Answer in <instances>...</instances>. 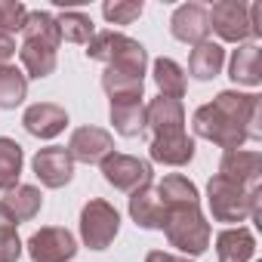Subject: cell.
Returning <instances> with one entry per match:
<instances>
[{
  "label": "cell",
  "mask_w": 262,
  "mask_h": 262,
  "mask_svg": "<svg viewBox=\"0 0 262 262\" xmlns=\"http://www.w3.org/2000/svg\"><path fill=\"white\" fill-rule=\"evenodd\" d=\"M222 65H225V50H222V43H213V40L198 43L191 50V56H188V74L194 80H213V77H219Z\"/></svg>",
  "instance_id": "22"
},
{
  "label": "cell",
  "mask_w": 262,
  "mask_h": 262,
  "mask_svg": "<svg viewBox=\"0 0 262 262\" xmlns=\"http://www.w3.org/2000/svg\"><path fill=\"white\" fill-rule=\"evenodd\" d=\"M259 198L262 188H244L225 176H213L207 182V207L216 222H244V219H259Z\"/></svg>",
  "instance_id": "2"
},
{
  "label": "cell",
  "mask_w": 262,
  "mask_h": 262,
  "mask_svg": "<svg viewBox=\"0 0 262 262\" xmlns=\"http://www.w3.org/2000/svg\"><path fill=\"white\" fill-rule=\"evenodd\" d=\"M0 204L10 210V216H13L16 225H19V222H31V219L40 213V207H43V194H40L37 185H16V188L7 191V198L0 201Z\"/></svg>",
  "instance_id": "23"
},
{
  "label": "cell",
  "mask_w": 262,
  "mask_h": 262,
  "mask_svg": "<svg viewBox=\"0 0 262 262\" xmlns=\"http://www.w3.org/2000/svg\"><path fill=\"white\" fill-rule=\"evenodd\" d=\"M99 170H102V179H105L111 188L126 191V194L139 191L142 185H151V179H155V170H151L148 161L133 158V155H120V151H111V155L99 164Z\"/></svg>",
  "instance_id": "6"
},
{
  "label": "cell",
  "mask_w": 262,
  "mask_h": 262,
  "mask_svg": "<svg viewBox=\"0 0 262 262\" xmlns=\"http://www.w3.org/2000/svg\"><path fill=\"white\" fill-rule=\"evenodd\" d=\"M228 77L241 86H259L262 83V50L256 43H241L231 53Z\"/></svg>",
  "instance_id": "20"
},
{
  "label": "cell",
  "mask_w": 262,
  "mask_h": 262,
  "mask_svg": "<svg viewBox=\"0 0 262 262\" xmlns=\"http://www.w3.org/2000/svg\"><path fill=\"white\" fill-rule=\"evenodd\" d=\"M34 167V176L47 185V188H65L71 179H74V158L68 155V148L62 145H50V148H40L31 161Z\"/></svg>",
  "instance_id": "9"
},
{
  "label": "cell",
  "mask_w": 262,
  "mask_h": 262,
  "mask_svg": "<svg viewBox=\"0 0 262 262\" xmlns=\"http://www.w3.org/2000/svg\"><path fill=\"white\" fill-rule=\"evenodd\" d=\"M216 256L219 262H253L256 256V237L250 228L234 225L216 234Z\"/></svg>",
  "instance_id": "17"
},
{
  "label": "cell",
  "mask_w": 262,
  "mask_h": 262,
  "mask_svg": "<svg viewBox=\"0 0 262 262\" xmlns=\"http://www.w3.org/2000/svg\"><path fill=\"white\" fill-rule=\"evenodd\" d=\"M19 59H22L28 77L43 80V77H50V74L56 71V65H59V47L43 43V40H22Z\"/></svg>",
  "instance_id": "19"
},
{
  "label": "cell",
  "mask_w": 262,
  "mask_h": 262,
  "mask_svg": "<svg viewBox=\"0 0 262 262\" xmlns=\"http://www.w3.org/2000/svg\"><path fill=\"white\" fill-rule=\"evenodd\" d=\"M194 133L225 151L244 148V142L262 139V96L222 90L213 102L194 111Z\"/></svg>",
  "instance_id": "1"
},
{
  "label": "cell",
  "mask_w": 262,
  "mask_h": 262,
  "mask_svg": "<svg viewBox=\"0 0 262 262\" xmlns=\"http://www.w3.org/2000/svg\"><path fill=\"white\" fill-rule=\"evenodd\" d=\"M155 83L161 90V96H173V99H182L185 90H188V74L185 68L176 62V59H155Z\"/></svg>",
  "instance_id": "25"
},
{
  "label": "cell",
  "mask_w": 262,
  "mask_h": 262,
  "mask_svg": "<svg viewBox=\"0 0 262 262\" xmlns=\"http://www.w3.org/2000/svg\"><path fill=\"white\" fill-rule=\"evenodd\" d=\"M185 129V105L182 99L173 96H158L145 105V133L161 136V133H179Z\"/></svg>",
  "instance_id": "13"
},
{
  "label": "cell",
  "mask_w": 262,
  "mask_h": 262,
  "mask_svg": "<svg viewBox=\"0 0 262 262\" xmlns=\"http://www.w3.org/2000/svg\"><path fill=\"white\" fill-rule=\"evenodd\" d=\"M22 126L37 139H56L68 126V111L56 102H34L22 114Z\"/></svg>",
  "instance_id": "14"
},
{
  "label": "cell",
  "mask_w": 262,
  "mask_h": 262,
  "mask_svg": "<svg viewBox=\"0 0 262 262\" xmlns=\"http://www.w3.org/2000/svg\"><path fill=\"white\" fill-rule=\"evenodd\" d=\"M56 25H59V34H62V40H68V43H90V37L96 34V28H93V19L86 16V13H80V10H65V13H59L56 16Z\"/></svg>",
  "instance_id": "28"
},
{
  "label": "cell",
  "mask_w": 262,
  "mask_h": 262,
  "mask_svg": "<svg viewBox=\"0 0 262 262\" xmlns=\"http://www.w3.org/2000/svg\"><path fill=\"white\" fill-rule=\"evenodd\" d=\"M114 151V136L102 126H77L68 139V155L80 164H102Z\"/></svg>",
  "instance_id": "10"
},
{
  "label": "cell",
  "mask_w": 262,
  "mask_h": 262,
  "mask_svg": "<svg viewBox=\"0 0 262 262\" xmlns=\"http://www.w3.org/2000/svg\"><path fill=\"white\" fill-rule=\"evenodd\" d=\"M126 210H129V219L145 231H164V225H167V207L155 185H142L139 191L129 194Z\"/></svg>",
  "instance_id": "15"
},
{
  "label": "cell",
  "mask_w": 262,
  "mask_h": 262,
  "mask_svg": "<svg viewBox=\"0 0 262 262\" xmlns=\"http://www.w3.org/2000/svg\"><path fill=\"white\" fill-rule=\"evenodd\" d=\"M219 176L244 185V188H259V179H262V155L253 151V148H234V151H225L222 161H219Z\"/></svg>",
  "instance_id": "12"
},
{
  "label": "cell",
  "mask_w": 262,
  "mask_h": 262,
  "mask_svg": "<svg viewBox=\"0 0 262 262\" xmlns=\"http://www.w3.org/2000/svg\"><path fill=\"white\" fill-rule=\"evenodd\" d=\"M108 114H111V126L120 136L133 139V136L145 133V105H142V99H136V102H111Z\"/></svg>",
  "instance_id": "24"
},
{
  "label": "cell",
  "mask_w": 262,
  "mask_h": 262,
  "mask_svg": "<svg viewBox=\"0 0 262 262\" xmlns=\"http://www.w3.org/2000/svg\"><path fill=\"white\" fill-rule=\"evenodd\" d=\"M120 231V213L105 198H90L80 210V241L90 250H108Z\"/></svg>",
  "instance_id": "5"
},
{
  "label": "cell",
  "mask_w": 262,
  "mask_h": 262,
  "mask_svg": "<svg viewBox=\"0 0 262 262\" xmlns=\"http://www.w3.org/2000/svg\"><path fill=\"white\" fill-rule=\"evenodd\" d=\"M28 256L31 262H71L77 256V241L62 225H43L28 237Z\"/></svg>",
  "instance_id": "8"
},
{
  "label": "cell",
  "mask_w": 262,
  "mask_h": 262,
  "mask_svg": "<svg viewBox=\"0 0 262 262\" xmlns=\"http://www.w3.org/2000/svg\"><path fill=\"white\" fill-rule=\"evenodd\" d=\"M22 37H25V40H43V43H53V47L62 43L59 25H56V16H53V13H43V10H34V13L28 10L25 28H22Z\"/></svg>",
  "instance_id": "29"
},
{
  "label": "cell",
  "mask_w": 262,
  "mask_h": 262,
  "mask_svg": "<svg viewBox=\"0 0 262 262\" xmlns=\"http://www.w3.org/2000/svg\"><path fill=\"white\" fill-rule=\"evenodd\" d=\"M25 19H28V7L19 4V0H0V34H22L25 28Z\"/></svg>",
  "instance_id": "30"
},
{
  "label": "cell",
  "mask_w": 262,
  "mask_h": 262,
  "mask_svg": "<svg viewBox=\"0 0 262 262\" xmlns=\"http://www.w3.org/2000/svg\"><path fill=\"white\" fill-rule=\"evenodd\" d=\"M16 37H10V34H0V65H10V59L16 56Z\"/></svg>",
  "instance_id": "33"
},
{
  "label": "cell",
  "mask_w": 262,
  "mask_h": 262,
  "mask_svg": "<svg viewBox=\"0 0 262 262\" xmlns=\"http://www.w3.org/2000/svg\"><path fill=\"white\" fill-rule=\"evenodd\" d=\"M86 59H96V62H105L111 68H126L133 74H142L145 77V68H148V50L126 37L123 31H114V28H105V31H96L86 43Z\"/></svg>",
  "instance_id": "3"
},
{
  "label": "cell",
  "mask_w": 262,
  "mask_h": 262,
  "mask_svg": "<svg viewBox=\"0 0 262 262\" xmlns=\"http://www.w3.org/2000/svg\"><path fill=\"white\" fill-rule=\"evenodd\" d=\"M145 262H191L188 256H173V253H164V250H151L145 256Z\"/></svg>",
  "instance_id": "34"
},
{
  "label": "cell",
  "mask_w": 262,
  "mask_h": 262,
  "mask_svg": "<svg viewBox=\"0 0 262 262\" xmlns=\"http://www.w3.org/2000/svg\"><path fill=\"white\" fill-rule=\"evenodd\" d=\"M250 28L256 37H262V4H250Z\"/></svg>",
  "instance_id": "35"
},
{
  "label": "cell",
  "mask_w": 262,
  "mask_h": 262,
  "mask_svg": "<svg viewBox=\"0 0 262 262\" xmlns=\"http://www.w3.org/2000/svg\"><path fill=\"white\" fill-rule=\"evenodd\" d=\"M28 96V74H22L16 65H0V108L13 111Z\"/></svg>",
  "instance_id": "27"
},
{
  "label": "cell",
  "mask_w": 262,
  "mask_h": 262,
  "mask_svg": "<svg viewBox=\"0 0 262 262\" xmlns=\"http://www.w3.org/2000/svg\"><path fill=\"white\" fill-rule=\"evenodd\" d=\"M164 207L167 210H179V207H201V194H198V185L182 176V173H170L161 179V185H155Z\"/></svg>",
  "instance_id": "21"
},
{
  "label": "cell",
  "mask_w": 262,
  "mask_h": 262,
  "mask_svg": "<svg viewBox=\"0 0 262 262\" xmlns=\"http://www.w3.org/2000/svg\"><path fill=\"white\" fill-rule=\"evenodd\" d=\"M148 155L155 164H167V167H188L194 158V139L179 129V133H161L151 136L148 142Z\"/></svg>",
  "instance_id": "16"
},
{
  "label": "cell",
  "mask_w": 262,
  "mask_h": 262,
  "mask_svg": "<svg viewBox=\"0 0 262 262\" xmlns=\"http://www.w3.org/2000/svg\"><path fill=\"white\" fill-rule=\"evenodd\" d=\"M207 13H210V31H216L225 43H247L256 37L250 28V7L244 0H219Z\"/></svg>",
  "instance_id": "7"
},
{
  "label": "cell",
  "mask_w": 262,
  "mask_h": 262,
  "mask_svg": "<svg viewBox=\"0 0 262 262\" xmlns=\"http://www.w3.org/2000/svg\"><path fill=\"white\" fill-rule=\"evenodd\" d=\"M164 234L170 241V247H176L185 256H204L213 237V228L207 222V216L201 213V207H179V210H167V225Z\"/></svg>",
  "instance_id": "4"
},
{
  "label": "cell",
  "mask_w": 262,
  "mask_h": 262,
  "mask_svg": "<svg viewBox=\"0 0 262 262\" xmlns=\"http://www.w3.org/2000/svg\"><path fill=\"white\" fill-rule=\"evenodd\" d=\"M0 228H16V219L10 216V210L0 204Z\"/></svg>",
  "instance_id": "36"
},
{
  "label": "cell",
  "mask_w": 262,
  "mask_h": 262,
  "mask_svg": "<svg viewBox=\"0 0 262 262\" xmlns=\"http://www.w3.org/2000/svg\"><path fill=\"white\" fill-rule=\"evenodd\" d=\"M142 10H145L142 0H114V4H105L102 7V16L111 25H133L142 16Z\"/></svg>",
  "instance_id": "31"
},
{
  "label": "cell",
  "mask_w": 262,
  "mask_h": 262,
  "mask_svg": "<svg viewBox=\"0 0 262 262\" xmlns=\"http://www.w3.org/2000/svg\"><path fill=\"white\" fill-rule=\"evenodd\" d=\"M170 34L182 43H204L210 40V13L204 4H182L170 16Z\"/></svg>",
  "instance_id": "11"
},
{
  "label": "cell",
  "mask_w": 262,
  "mask_h": 262,
  "mask_svg": "<svg viewBox=\"0 0 262 262\" xmlns=\"http://www.w3.org/2000/svg\"><path fill=\"white\" fill-rule=\"evenodd\" d=\"M22 167H25L22 145L10 136H0V191H10V188L19 185Z\"/></svg>",
  "instance_id": "26"
},
{
  "label": "cell",
  "mask_w": 262,
  "mask_h": 262,
  "mask_svg": "<svg viewBox=\"0 0 262 262\" xmlns=\"http://www.w3.org/2000/svg\"><path fill=\"white\" fill-rule=\"evenodd\" d=\"M22 247L25 244L16 234V228H0V262H19Z\"/></svg>",
  "instance_id": "32"
},
{
  "label": "cell",
  "mask_w": 262,
  "mask_h": 262,
  "mask_svg": "<svg viewBox=\"0 0 262 262\" xmlns=\"http://www.w3.org/2000/svg\"><path fill=\"white\" fill-rule=\"evenodd\" d=\"M102 90L108 93L111 102H136V99H142L145 77L126 71V68H111V65H105V71H102Z\"/></svg>",
  "instance_id": "18"
}]
</instances>
